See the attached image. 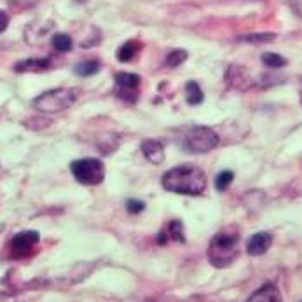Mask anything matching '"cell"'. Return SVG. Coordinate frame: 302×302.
Wrapping results in <instances>:
<instances>
[{"instance_id": "cell-1", "label": "cell", "mask_w": 302, "mask_h": 302, "mask_svg": "<svg viewBox=\"0 0 302 302\" xmlns=\"http://www.w3.org/2000/svg\"><path fill=\"white\" fill-rule=\"evenodd\" d=\"M161 183L170 192L183 194V196H199L205 192L206 177L201 168L183 164V166L171 168L170 171H166Z\"/></svg>"}, {"instance_id": "cell-2", "label": "cell", "mask_w": 302, "mask_h": 302, "mask_svg": "<svg viewBox=\"0 0 302 302\" xmlns=\"http://www.w3.org/2000/svg\"><path fill=\"white\" fill-rule=\"evenodd\" d=\"M239 255V232L236 229H224L208 246V261L217 269L229 267Z\"/></svg>"}, {"instance_id": "cell-3", "label": "cell", "mask_w": 302, "mask_h": 302, "mask_svg": "<svg viewBox=\"0 0 302 302\" xmlns=\"http://www.w3.org/2000/svg\"><path fill=\"white\" fill-rule=\"evenodd\" d=\"M81 96V91L77 87H56V89L45 91V93L39 94L33 100V107L39 112L44 114H56L61 110H67L77 102V98Z\"/></svg>"}, {"instance_id": "cell-4", "label": "cell", "mask_w": 302, "mask_h": 302, "mask_svg": "<svg viewBox=\"0 0 302 302\" xmlns=\"http://www.w3.org/2000/svg\"><path fill=\"white\" fill-rule=\"evenodd\" d=\"M219 135L213 131L212 128L206 126H194V128L187 129L183 135L182 145L187 152L190 154H206V152L213 150L219 145Z\"/></svg>"}, {"instance_id": "cell-5", "label": "cell", "mask_w": 302, "mask_h": 302, "mask_svg": "<svg viewBox=\"0 0 302 302\" xmlns=\"http://www.w3.org/2000/svg\"><path fill=\"white\" fill-rule=\"evenodd\" d=\"M72 175L82 185H98L105 178V164L100 159H77L70 164Z\"/></svg>"}, {"instance_id": "cell-6", "label": "cell", "mask_w": 302, "mask_h": 302, "mask_svg": "<svg viewBox=\"0 0 302 302\" xmlns=\"http://www.w3.org/2000/svg\"><path fill=\"white\" fill-rule=\"evenodd\" d=\"M40 241V236L37 231H21L11 239V248L16 255H25Z\"/></svg>"}, {"instance_id": "cell-7", "label": "cell", "mask_w": 302, "mask_h": 302, "mask_svg": "<svg viewBox=\"0 0 302 302\" xmlns=\"http://www.w3.org/2000/svg\"><path fill=\"white\" fill-rule=\"evenodd\" d=\"M273 244V236L269 232H257L254 234L246 243V251L251 257H259V255H264Z\"/></svg>"}, {"instance_id": "cell-8", "label": "cell", "mask_w": 302, "mask_h": 302, "mask_svg": "<svg viewBox=\"0 0 302 302\" xmlns=\"http://www.w3.org/2000/svg\"><path fill=\"white\" fill-rule=\"evenodd\" d=\"M281 300V292L274 283H264L259 290H255L250 297L248 302H280Z\"/></svg>"}, {"instance_id": "cell-9", "label": "cell", "mask_w": 302, "mask_h": 302, "mask_svg": "<svg viewBox=\"0 0 302 302\" xmlns=\"http://www.w3.org/2000/svg\"><path fill=\"white\" fill-rule=\"evenodd\" d=\"M227 82L236 89H248L254 86V81L250 79L248 72L243 67H236V65L227 70Z\"/></svg>"}, {"instance_id": "cell-10", "label": "cell", "mask_w": 302, "mask_h": 302, "mask_svg": "<svg viewBox=\"0 0 302 302\" xmlns=\"http://www.w3.org/2000/svg\"><path fill=\"white\" fill-rule=\"evenodd\" d=\"M141 152L152 164H159L164 159V147L158 140H145L141 143Z\"/></svg>"}, {"instance_id": "cell-11", "label": "cell", "mask_w": 302, "mask_h": 302, "mask_svg": "<svg viewBox=\"0 0 302 302\" xmlns=\"http://www.w3.org/2000/svg\"><path fill=\"white\" fill-rule=\"evenodd\" d=\"M49 67H51V60L49 58H28L14 65V70L16 72H42V70H47Z\"/></svg>"}, {"instance_id": "cell-12", "label": "cell", "mask_w": 302, "mask_h": 302, "mask_svg": "<svg viewBox=\"0 0 302 302\" xmlns=\"http://www.w3.org/2000/svg\"><path fill=\"white\" fill-rule=\"evenodd\" d=\"M116 86L121 89H133L140 86V77L136 74H129V72H117L116 74Z\"/></svg>"}, {"instance_id": "cell-13", "label": "cell", "mask_w": 302, "mask_h": 302, "mask_svg": "<svg viewBox=\"0 0 302 302\" xmlns=\"http://www.w3.org/2000/svg\"><path fill=\"white\" fill-rule=\"evenodd\" d=\"M100 68H102V65L98 60H86V61H81V63L75 65L74 72L77 75H81V77H89V75L98 74Z\"/></svg>"}, {"instance_id": "cell-14", "label": "cell", "mask_w": 302, "mask_h": 302, "mask_svg": "<svg viewBox=\"0 0 302 302\" xmlns=\"http://www.w3.org/2000/svg\"><path fill=\"white\" fill-rule=\"evenodd\" d=\"M140 47H141V45L138 44V42H135V40L126 42V44H122L121 47L117 49V60L122 61V63H126V61H131L133 56L140 51Z\"/></svg>"}, {"instance_id": "cell-15", "label": "cell", "mask_w": 302, "mask_h": 302, "mask_svg": "<svg viewBox=\"0 0 302 302\" xmlns=\"http://www.w3.org/2000/svg\"><path fill=\"white\" fill-rule=\"evenodd\" d=\"M185 94H187V102H189L190 105H199V103L205 100V94H203L199 84L194 81L185 84Z\"/></svg>"}, {"instance_id": "cell-16", "label": "cell", "mask_w": 302, "mask_h": 302, "mask_svg": "<svg viewBox=\"0 0 302 302\" xmlns=\"http://www.w3.org/2000/svg\"><path fill=\"white\" fill-rule=\"evenodd\" d=\"M166 236H170L171 241L185 243V234H183V224L180 220H171L166 227Z\"/></svg>"}, {"instance_id": "cell-17", "label": "cell", "mask_w": 302, "mask_h": 302, "mask_svg": "<svg viewBox=\"0 0 302 302\" xmlns=\"http://www.w3.org/2000/svg\"><path fill=\"white\" fill-rule=\"evenodd\" d=\"M51 44L58 53H68L72 49V45H74L72 44L70 35H67V33H56V35L53 37Z\"/></svg>"}, {"instance_id": "cell-18", "label": "cell", "mask_w": 302, "mask_h": 302, "mask_svg": "<svg viewBox=\"0 0 302 302\" xmlns=\"http://www.w3.org/2000/svg\"><path fill=\"white\" fill-rule=\"evenodd\" d=\"M262 63L266 65V67H269V68H283V67H286V61L285 58H283L281 55H276V53H264L262 55Z\"/></svg>"}, {"instance_id": "cell-19", "label": "cell", "mask_w": 302, "mask_h": 302, "mask_svg": "<svg viewBox=\"0 0 302 302\" xmlns=\"http://www.w3.org/2000/svg\"><path fill=\"white\" fill-rule=\"evenodd\" d=\"M276 39L274 33H250V35L238 37L239 42H248V44H264V42H273Z\"/></svg>"}, {"instance_id": "cell-20", "label": "cell", "mask_w": 302, "mask_h": 302, "mask_svg": "<svg viewBox=\"0 0 302 302\" xmlns=\"http://www.w3.org/2000/svg\"><path fill=\"white\" fill-rule=\"evenodd\" d=\"M232 180H234V173H232V171H229V170L220 171L215 178V189L219 190V192H224V190H227V187L232 183Z\"/></svg>"}, {"instance_id": "cell-21", "label": "cell", "mask_w": 302, "mask_h": 302, "mask_svg": "<svg viewBox=\"0 0 302 302\" xmlns=\"http://www.w3.org/2000/svg\"><path fill=\"white\" fill-rule=\"evenodd\" d=\"M185 60H187V51H183V49H177V51H171L170 55L166 56L164 65L170 67V68H175V67H180Z\"/></svg>"}, {"instance_id": "cell-22", "label": "cell", "mask_w": 302, "mask_h": 302, "mask_svg": "<svg viewBox=\"0 0 302 302\" xmlns=\"http://www.w3.org/2000/svg\"><path fill=\"white\" fill-rule=\"evenodd\" d=\"M126 210H128V213H141L145 210V203L140 199H128Z\"/></svg>"}, {"instance_id": "cell-23", "label": "cell", "mask_w": 302, "mask_h": 302, "mask_svg": "<svg viewBox=\"0 0 302 302\" xmlns=\"http://www.w3.org/2000/svg\"><path fill=\"white\" fill-rule=\"evenodd\" d=\"M290 6V9L297 14L299 18H302V0H286Z\"/></svg>"}, {"instance_id": "cell-24", "label": "cell", "mask_w": 302, "mask_h": 302, "mask_svg": "<svg viewBox=\"0 0 302 302\" xmlns=\"http://www.w3.org/2000/svg\"><path fill=\"white\" fill-rule=\"evenodd\" d=\"M7 25H9V16H7L6 11H0V33L7 28Z\"/></svg>"}]
</instances>
